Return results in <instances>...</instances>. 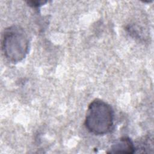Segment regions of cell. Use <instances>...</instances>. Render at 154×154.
I'll return each mask as SVG.
<instances>
[{
  "label": "cell",
  "mask_w": 154,
  "mask_h": 154,
  "mask_svg": "<svg viewBox=\"0 0 154 154\" xmlns=\"http://www.w3.org/2000/svg\"><path fill=\"white\" fill-rule=\"evenodd\" d=\"M108 153H135V146L133 141L126 137H123L112 143Z\"/></svg>",
  "instance_id": "cell-3"
},
{
  "label": "cell",
  "mask_w": 154,
  "mask_h": 154,
  "mask_svg": "<svg viewBox=\"0 0 154 154\" xmlns=\"http://www.w3.org/2000/svg\"><path fill=\"white\" fill-rule=\"evenodd\" d=\"M27 4L32 7H38L45 3L47 2V1H27Z\"/></svg>",
  "instance_id": "cell-4"
},
{
  "label": "cell",
  "mask_w": 154,
  "mask_h": 154,
  "mask_svg": "<svg viewBox=\"0 0 154 154\" xmlns=\"http://www.w3.org/2000/svg\"><path fill=\"white\" fill-rule=\"evenodd\" d=\"M114 119V111L110 105L102 100L96 99L88 106L84 125L91 133L103 135L112 129Z\"/></svg>",
  "instance_id": "cell-1"
},
{
  "label": "cell",
  "mask_w": 154,
  "mask_h": 154,
  "mask_svg": "<svg viewBox=\"0 0 154 154\" xmlns=\"http://www.w3.org/2000/svg\"><path fill=\"white\" fill-rule=\"evenodd\" d=\"M2 51L6 59L12 63L21 61L29 50V40L23 28L13 25L6 28L1 40Z\"/></svg>",
  "instance_id": "cell-2"
}]
</instances>
